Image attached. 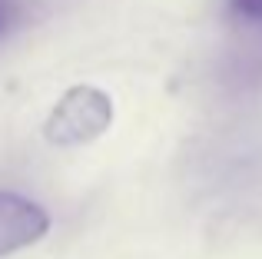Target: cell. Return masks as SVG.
Instances as JSON below:
<instances>
[{
  "instance_id": "cell-4",
  "label": "cell",
  "mask_w": 262,
  "mask_h": 259,
  "mask_svg": "<svg viewBox=\"0 0 262 259\" xmlns=\"http://www.w3.org/2000/svg\"><path fill=\"white\" fill-rule=\"evenodd\" d=\"M17 24V0H0V40Z\"/></svg>"
},
{
  "instance_id": "cell-1",
  "label": "cell",
  "mask_w": 262,
  "mask_h": 259,
  "mask_svg": "<svg viewBox=\"0 0 262 259\" xmlns=\"http://www.w3.org/2000/svg\"><path fill=\"white\" fill-rule=\"evenodd\" d=\"M106 123H110V100L93 87H77L53 110L47 133L53 136V143H83L103 133Z\"/></svg>"
},
{
  "instance_id": "cell-3",
  "label": "cell",
  "mask_w": 262,
  "mask_h": 259,
  "mask_svg": "<svg viewBox=\"0 0 262 259\" xmlns=\"http://www.w3.org/2000/svg\"><path fill=\"white\" fill-rule=\"evenodd\" d=\"M229 13L239 24L262 27V0H229Z\"/></svg>"
},
{
  "instance_id": "cell-2",
  "label": "cell",
  "mask_w": 262,
  "mask_h": 259,
  "mask_svg": "<svg viewBox=\"0 0 262 259\" xmlns=\"http://www.w3.org/2000/svg\"><path fill=\"white\" fill-rule=\"evenodd\" d=\"M50 229V216L40 203L27 200L20 193L0 189V259L33 246Z\"/></svg>"
}]
</instances>
